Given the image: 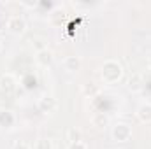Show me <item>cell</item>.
Returning <instances> with one entry per match:
<instances>
[{"instance_id": "obj_6", "label": "cell", "mask_w": 151, "mask_h": 149, "mask_svg": "<svg viewBox=\"0 0 151 149\" xmlns=\"http://www.w3.org/2000/svg\"><path fill=\"white\" fill-rule=\"evenodd\" d=\"M69 140L76 144V142H81V133H79V130H74V128H70L69 130Z\"/></svg>"}, {"instance_id": "obj_7", "label": "cell", "mask_w": 151, "mask_h": 149, "mask_svg": "<svg viewBox=\"0 0 151 149\" xmlns=\"http://www.w3.org/2000/svg\"><path fill=\"white\" fill-rule=\"evenodd\" d=\"M93 123H95L99 128H102V126L107 123V117H106V116H99V117H95V119H93Z\"/></svg>"}, {"instance_id": "obj_4", "label": "cell", "mask_w": 151, "mask_h": 149, "mask_svg": "<svg viewBox=\"0 0 151 149\" xmlns=\"http://www.w3.org/2000/svg\"><path fill=\"white\" fill-rule=\"evenodd\" d=\"M139 116H141L142 119L150 121L151 119V105H142V107L139 109Z\"/></svg>"}, {"instance_id": "obj_12", "label": "cell", "mask_w": 151, "mask_h": 149, "mask_svg": "<svg viewBox=\"0 0 151 149\" xmlns=\"http://www.w3.org/2000/svg\"><path fill=\"white\" fill-rule=\"evenodd\" d=\"M148 65H150V69H151V54L148 56Z\"/></svg>"}, {"instance_id": "obj_11", "label": "cell", "mask_w": 151, "mask_h": 149, "mask_svg": "<svg viewBox=\"0 0 151 149\" xmlns=\"http://www.w3.org/2000/svg\"><path fill=\"white\" fill-rule=\"evenodd\" d=\"M130 88H134V90L139 88V77H137V75L134 77V82H130Z\"/></svg>"}, {"instance_id": "obj_2", "label": "cell", "mask_w": 151, "mask_h": 149, "mask_svg": "<svg viewBox=\"0 0 151 149\" xmlns=\"http://www.w3.org/2000/svg\"><path fill=\"white\" fill-rule=\"evenodd\" d=\"M114 137H116L118 140H127V139L130 137L128 126H127V125H118V126L114 128Z\"/></svg>"}, {"instance_id": "obj_5", "label": "cell", "mask_w": 151, "mask_h": 149, "mask_svg": "<svg viewBox=\"0 0 151 149\" xmlns=\"http://www.w3.org/2000/svg\"><path fill=\"white\" fill-rule=\"evenodd\" d=\"M65 65H67V70H76V69L79 67V60H77L76 56H70V58H67Z\"/></svg>"}, {"instance_id": "obj_9", "label": "cell", "mask_w": 151, "mask_h": 149, "mask_svg": "<svg viewBox=\"0 0 151 149\" xmlns=\"http://www.w3.org/2000/svg\"><path fill=\"white\" fill-rule=\"evenodd\" d=\"M12 149H28V146H27L25 142H16V144H14V148H12Z\"/></svg>"}, {"instance_id": "obj_3", "label": "cell", "mask_w": 151, "mask_h": 149, "mask_svg": "<svg viewBox=\"0 0 151 149\" xmlns=\"http://www.w3.org/2000/svg\"><path fill=\"white\" fill-rule=\"evenodd\" d=\"M37 62H39V63H42V65H47V63L51 62V53H49V51H46V49H44V51H40V53L37 54Z\"/></svg>"}, {"instance_id": "obj_8", "label": "cell", "mask_w": 151, "mask_h": 149, "mask_svg": "<svg viewBox=\"0 0 151 149\" xmlns=\"http://www.w3.org/2000/svg\"><path fill=\"white\" fill-rule=\"evenodd\" d=\"M35 149H51V144H49V140H39L37 146H35Z\"/></svg>"}, {"instance_id": "obj_1", "label": "cell", "mask_w": 151, "mask_h": 149, "mask_svg": "<svg viewBox=\"0 0 151 149\" xmlns=\"http://www.w3.org/2000/svg\"><path fill=\"white\" fill-rule=\"evenodd\" d=\"M9 28H11V32L19 34V32H23V30H25V21H23L21 18L14 16V18H11V19H9Z\"/></svg>"}, {"instance_id": "obj_10", "label": "cell", "mask_w": 151, "mask_h": 149, "mask_svg": "<svg viewBox=\"0 0 151 149\" xmlns=\"http://www.w3.org/2000/svg\"><path fill=\"white\" fill-rule=\"evenodd\" d=\"M70 149H86L83 142H76V144H70Z\"/></svg>"}]
</instances>
